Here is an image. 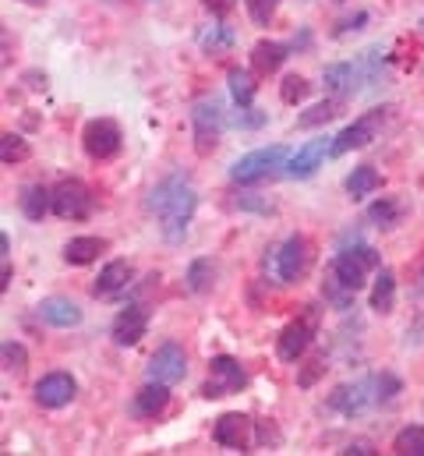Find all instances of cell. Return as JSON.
Instances as JSON below:
<instances>
[{
	"instance_id": "1",
	"label": "cell",
	"mask_w": 424,
	"mask_h": 456,
	"mask_svg": "<svg viewBox=\"0 0 424 456\" xmlns=\"http://www.w3.org/2000/svg\"><path fill=\"white\" fill-rule=\"evenodd\" d=\"M195 206H199V195H195V184L184 174H170L149 191V213L156 216V224H159L163 237L170 244L184 240L188 224L195 216Z\"/></svg>"
},
{
	"instance_id": "2",
	"label": "cell",
	"mask_w": 424,
	"mask_h": 456,
	"mask_svg": "<svg viewBox=\"0 0 424 456\" xmlns=\"http://www.w3.org/2000/svg\"><path fill=\"white\" fill-rule=\"evenodd\" d=\"M280 167H287V145H265V149H255V152L241 156L230 167V181H237V184H258L265 177H276Z\"/></svg>"
},
{
	"instance_id": "3",
	"label": "cell",
	"mask_w": 424,
	"mask_h": 456,
	"mask_svg": "<svg viewBox=\"0 0 424 456\" xmlns=\"http://www.w3.org/2000/svg\"><path fill=\"white\" fill-rule=\"evenodd\" d=\"M371 269H379V251L368 248V244L347 248V251H339V255L332 258V276H336L347 290H354V294L364 287V280H368Z\"/></svg>"
},
{
	"instance_id": "4",
	"label": "cell",
	"mask_w": 424,
	"mask_h": 456,
	"mask_svg": "<svg viewBox=\"0 0 424 456\" xmlns=\"http://www.w3.org/2000/svg\"><path fill=\"white\" fill-rule=\"evenodd\" d=\"M308 262H312V251H308V240L301 233L287 237L276 255H273V276L276 283H298L305 273H308Z\"/></svg>"
},
{
	"instance_id": "5",
	"label": "cell",
	"mask_w": 424,
	"mask_h": 456,
	"mask_svg": "<svg viewBox=\"0 0 424 456\" xmlns=\"http://www.w3.org/2000/svg\"><path fill=\"white\" fill-rule=\"evenodd\" d=\"M192 124H195V149L199 156H209L212 149L219 145L223 134V107L216 96H206L192 107Z\"/></svg>"
},
{
	"instance_id": "6",
	"label": "cell",
	"mask_w": 424,
	"mask_h": 456,
	"mask_svg": "<svg viewBox=\"0 0 424 456\" xmlns=\"http://www.w3.org/2000/svg\"><path fill=\"white\" fill-rule=\"evenodd\" d=\"M382 124H386V110H368L364 117H357L354 124H347V127L332 138L329 156H343V152H354V149L368 145V142L382 131Z\"/></svg>"
},
{
	"instance_id": "7",
	"label": "cell",
	"mask_w": 424,
	"mask_h": 456,
	"mask_svg": "<svg viewBox=\"0 0 424 456\" xmlns=\"http://www.w3.org/2000/svg\"><path fill=\"white\" fill-rule=\"evenodd\" d=\"M248 386V375H244V368L233 361V357H226V354H219V357H212L209 361V382H206V396L216 400V396H230V393H241Z\"/></svg>"
},
{
	"instance_id": "8",
	"label": "cell",
	"mask_w": 424,
	"mask_h": 456,
	"mask_svg": "<svg viewBox=\"0 0 424 456\" xmlns=\"http://www.w3.org/2000/svg\"><path fill=\"white\" fill-rule=\"evenodd\" d=\"M375 403H379L375 375H371V379H361V382H354V386H339V389L329 396V407L339 411V414H347V418H357V414H364V411L375 407Z\"/></svg>"
},
{
	"instance_id": "9",
	"label": "cell",
	"mask_w": 424,
	"mask_h": 456,
	"mask_svg": "<svg viewBox=\"0 0 424 456\" xmlns=\"http://www.w3.org/2000/svg\"><path fill=\"white\" fill-rule=\"evenodd\" d=\"M53 213L61 220H86L93 213V195L82 181H61L53 188Z\"/></svg>"
},
{
	"instance_id": "10",
	"label": "cell",
	"mask_w": 424,
	"mask_h": 456,
	"mask_svg": "<svg viewBox=\"0 0 424 456\" xmlns=\"http://www.w3.org/2000/svg\"><path fill=\"white\" fill-rule=\"evenodd\" d=\"M149 379L152 382H167V386H174V382H181L184 375H188V354L177 346V343H163L152 357H149Z\"/></svg>"
},
{
	"instance_id": "11",
	"label": "cell",
	"mask_w": 424,
	"mask_h": 456,
	"mask_svg": "<svg viewBox=\"0 0 424 456\" xmlns=\"http://www.w3.org/2000/svg\"><path fill=\"white\" fill-rule=\"evenodd\" d=\"M82 145H86V152L93 159H113L120 152V127L113 120H106V117L89 120L86 131H82Z\"/></svg>"
},
{
	"instance_id": "12",
	"label": "cell",
	"mask_w": 424,
	"mask_h": 456,
	"mask_svg": "<svg viewBox=\"0 0 424 456\" xmlns=\"http://www.w3.org/2000/svg\"><path fill=\"white\" fill-rule=\"evenodd\" d=\"M78 393V382L68 375V371H50L36 382V403L46 407V411H57V407H68Z\"/></svg>"
},
{
	"instance_id": "13",
	"label": "cell",
	"mask_w": 424,
	"mask_h": 456,
	"mask_svg": "<svg viewBox=\"0 0 424 456\" xmlns=\"http://www.w3.org/2000/svg\"><path fill=\"white\" fill-rule=\"evenodd\" d=\"M212 439L226 450H237V453H248L251 450V418L244 414H223L212 428Z\"/></svg>"
},
{
	"instance_id": "14",
	"label": "cell",
	"mask_w": 424,
	"mask_h": 456,
	"mask_svg": "<svg viewBox=\"0 0 424 456\" xmlns=\"http://www.w3.org/2000/svg\"><path fill=\"white\" fill-rule=\"evenodd\" d=\"M149 330V312L142 305H127L117 319H113V340L120 346H135Z\"/></svg>"
},
{
	"instance_id": "15",
	"label": "cell",
	"mask_w": 424,
	"mask_h": 456,
	"mask_svg": "<svg viewBox=\"0 0 424 456\" xmlns=\"http://www.w3.org/2000/svg\"><path fill=\"white\" fill-rule=\"evenodd\" d=\"M312 333H315V312L308 315V319H298V322H290L283 333H280V357L283 361H298L305 350H308V343H312Z\"/></svg>"
},
{
	"instance_id": "16",
	"label": "cell",
	"mask_w": 424,
	"mask_h": 456,
	"mask_svg": "<svg viewBox=\"0 0 424 456\" xmlns=\"http://www.w3.org/2000/svg\"><path fill=\"white\" fill-rule=\"evenodd\" d=\"M329 149H332V142L329 138H315V142H308L305 149H298V156H290L287 159V174L290 177H312L318 167H322V159L329 156Z\"/></svg>"
},
{
	"instance_id": "17",
	"label": "cell",
	"mask_w": 424,
	"mask_h": 456,
	"mask_svg": "<svg viewBox=\"0 0 424 456\" xmlns=\"http://www.w3.org/2000/svg\"><path fill=\"white\" fill-rule=\"evenodd\" d=\"M39 319L50 322V326H57V330H71V326L82 322V308L75 301H68V297H46L39 305Z\"/></svg>"
},
{
	"instance_id": "18",
	"label": "cell",
	"mask_w": 424,
	"mask_h": 456,
	"mask_svg": "<svg viewBox=\"0 0 424 456\" xmlns=\"http://www.w3.org/2000/svg\"><path fill=\"white\" fill-rule=\"evenodd\" d=\"M167 403H170V386L167 382H152L149 379V386H142L135 393V414L138 418H156V414L167 411Z\"/></svg>"
},
{
	"instance_id": "19",
	"label": "cell",
	"mask_w": 424,
	"mask_h": 456,
	"mask_svg": "<svg viewBox=\"0 0 424 456\" xmlns=\"http://www.w3.org/2000/svg\"><path fill=\"white\" fill-rule=\"evenodd\" d=\"M361 68L357 64H332L329 71H325V89L336 96V100H347V96H354L361 86Z\"/></svg>"
},
{
	"instance_id": "20",
	"label": "cell",
	"mask_w": 424,
	"mask_h": 456,
	"mask_svg": "<svg viewBox=\"0 0 424 456\" xmlns=\"http://www.w3.org/2000/svg\"><path fill=\"white\" fill-rule=\"evenodd\" d=\"M127 283H131V265H127L124 258H117V262H110L103 273H100V280L93 283V294H96V297H113V294H120Z\"/></svg>"
},
{
	"instance_id": "21",
	"label": "cell",
	"mask_w": 424,
	"mask_h": 456,
	"mask_svg": "<svg viewBox=\"0 0 424 456\" xmlns=\"http://www.w3.org/2000/svg\"><path fill=\"white\" fill-rule=\"evenodd\" d=\"M100 251H106L103 237H75V240H68L64 258H68L71 265H89V262L100 258Z\"/></svg>"
},
{
	"instance_id": "22",
	"label": "cell",
	"mask_w": 424,
	"mask_h": 456,
	"mask_svg": "<svg viewBox=\"0 0 424 456\" xmlns=\"http://www.w3.org/2000/svg\"><path fill=\"white\" fill-rule=\"evenodd\" d=\"M287 57H290V53H287V46H283V43H269V39L255 43V50H251V64H255V71H262V75L276 71Z\"/></svg>"
},
{
	"instance_id": "23",
	"label": "cell",
	"mask_w": 424,
	"mask_h": 456,
	"mask_svg": "<svg viewBox=\"0 0 424 456\" xmlns=\"http://www.w3.org/2000/svg\"><path fill=\"white\" fill-rule=\"evenodd\" d=\"M46 209H53V191H46L43 184H29V188L21 191V213H25L32 224H39V220L46 216Z\"/></svg>"
},
{
	"instance_id": "24",
	"label": "cell",
	"mask_w": 424,
	"mask_h": 456,
	"mask_svg": "<svg viewBox=\"0 0 424 456\" xmlns=\"http://www.w3.org/2000/svg\"><path fill=\"white\" fill-rule=\"evenodd\" d=\"M393 305H396V276H393V269H382L375 280V290H371V308L379 315H386V312H393Z\"/></svg>"
},
{
	"instance_id": "25",
	"label": "cell",
	"mask_w": 424,
	"mask_h": 456,
	"mask_svg": "<svg viewBox=\"0 0 424 456\" xmlns=\"http://www.w3.org/2000/svg\"><path fill=\"white\" fill-rule=\"evenodd\" d=\"M226 82H230V96H233V103L237 107H251V100H255V78H251V71H244V68H233L230 75H226Z\"/></svg>"
},
{
	"instance_id": "26",
	"label": "cell",
	"mask_w": 424,
	"mask_h": 456,
	"mask_svg": "<svg viewBox=\"0 0 424 456\" xmlns=\"http://www.w3.org/2000/svg\"><path fill=\"white\" fill-rule=\"evenodd\" d=\"M379 184H382V177H379L375 167H357V170L347 177V195H350V199H364V195H371Z\"/></svg>"
},
{
	"instance_id": "27",
	"label": "cell",
	"mask_w": 424,
	"mask_h": 456,
	"mask_svg": "<svg viewBox=\"0 0 424 456\" xmlns=\"http://www.w3.org/2000/svg\"><path fill=\"white\" fill-rule=\"evenodd\" d=\"M202 50H206L209 57L230 53V50H233V32H230L226 25H209V28L202 32Z\"/></svg>"
},
{
	"instance_id": "28",
	"label": "cell",
	"mask_w": 424,
	"mask_h": 456,
	"mask_svg": "<svg viewBox=\"0 0 424 456\" xmlns=\"http://www.w3.org/2000/svg\"><path fill=\"white\" fill-rule=\"evenodd\" d=\"M339 107H343V100H322L315 103L312 110H305V114L298 117V127H318V124H329L332 117H339Z\"/></svg>"
},
{
	"instance_id": "29",
	"label": "cell",
	"mask_w": 424,
	"mask_h": 456,
	"mask_svg": "<svg viewBox=\"0 0 424 456\" xmlns=\"http://www.w3.org/2000/svg\"><path fill=\"white\" fill-rule=\"evenodd\" d=\"M393 450L400 456H424V425H407L393 439Z\"/></svg>"
},
{
	"instance_id": "30",
	"label": "cell",
	"mask_w": 424,
	"mask_h": 456,
	"mask_svg": "<svg viewBox=\"0 0 424 456\" xmlns=\"http://www.w3.org/2000/svg\"><path fill=\"white\" fill-rule=\"evenodd\" d=\"M212 283H216V265H212L209 258L192 262V269H188V287H192L195 294H209Z\"/></svg>"
},
{
	"instance_id": "31",
	"label": "cell",
	"mask_w": 424,
	"mask_h": 456,
	"mask_svg": "<svg viewBox=\"0 0 424 456\" xmlns=\"http://www.w3.org/2000/svg\"><path fill=\"white\" fill-rule=\"evenodd\" d=\"M0 159L7 163V167H14V163H21V159H29V142L21 138V134H4L0 138Z\"/></svg>"
},
{
	"instance_id": "32",
	"label": "cell",
	"mask_w": 424,
	"mask_h": 456,
	"mask_svg": "<svg viewBox=\"0 0 424 456\" xmlns=\"http://www.w3.org/2000/svg\"><path fill=\"white\" fill-rule=\"evenodd\" d=\"M308 93H312V82H305L301 75H287L283 86H280V96H283V103H290V107L301 103Z\"/></svg>"
},
{
	"instance_id": "33",
	"label": "cell",
	"mask_w": 424,
	"mask_h": 456,
	"mask_svg": "<svg viewBox=\"0 0 424 456\" xmlns=\"http://www.w3.org/2000/svg\"><path fill=\"white\" fill-rule=\"evenodd\" d=\"M368 220H371L375 227H393V224L400 220V209H396V202L382 199V202H375V206L368 209Z\"/></svg>"
},
{
	"instance_id": "34",
	"label": "cell",
	"mask_w": 424,
	"mask_h": 456,
	"mask_svg": "<svg viewBox=\"0 0 424 456\" xmlns=\"http://www.w3.org/2000/svg\"><path fill=\"white\" fill-rule=\"evenodd\" d=\"M25 364H29V354H25V346L14 340L4 343V368L7 371H14V375H21L25 371Z\"/></svg>"
},
{
	"instance_id": "35",
	"label": "cell",
	"mask_w": 424,
	"mask_h": 456,
	"mask_svg": "<svg viewBox=\"0 0 424 456\" xmlns=\"http://www.w3.org/2000/svg\"><path fill=\"white\" fill-rule=\"evenodd\" d=\"M244 4H248V14L255 18V25H269L280 7V0H244Z\"/></svg>"
},
{
	"instance_id": "36",
	"label": "cell",
	"mask_w": 424,
	"mask_h": 456,
	"mask_svg": "<svg viewBox=\"0 0 424 456\" xmlns=\"http://www.w3.org/2000/svg\"><path fill=\"white\" fill-rule=\"evenodd\" d=\"M375 389H379V403H389V400H396V393H400L404 386H400L396 375L382 371V375H375Z\"/></svg>"
},
{
	"instance_id": "37",
	"label": "cell",
	"mask_w": 424,
	"mask_h": 456,
	"mask_svg": "<svg viewBox=\"0 0 424 456\" xmlns=\"http://www.w3.org/2000/svg\"><path fill=\"white\" fill-rule=\"evenodd\" d=\"M237 7V0H206V11H212L216 18H226Z\"/></svg>"
},
{
	"instance_id": "38",
	"label": "cell",
	"mask_w": 424,
	"mask_h": 456,
	"mask_svg": "<svg viewBox=\"0 0 424 456\" xmlns=\"http://www.w3.org/2000/svg\"><path fill=\"white\" fill-rule=\"evenodd\" d=\"M244 110H248V107H241V114L233 117V124H237V127H258V124H262V120H265V117L262 114H244Z\"/></svg>"
},
{
	"instance_id": "39",
	"label": "cell",
	"mask_w": 424,
	"mask_h": 456,
	"mask_svg": "<svg viewBox=\"0 0 424 456\" xmlns=\"http://www.w3.org/2000/svg\"><path fill=\"white\" fill-rule=\"evenodd\" d=\"M322 368H325V364H322V361H312V368H308V371H305V375H301V386H312V382H315L318 375H322Z\"/></svg>"
},
{
	"instance_id": "40",
	"label": "cell",
	"mask_w": 424,
	"mask_h": 456,
	"mask_svg": "<svg viewBox=\"0 0 424 456\" xmlns=\"http://www.w3.org/2000/svg\"><path fill=\"white\" fill-rule=\"evenodd\" d=\"M343 453H357V456H371V453H375V450H371V446H368V443H350V446H347V450H343Z\"/></svg>"
}]
</instances>
